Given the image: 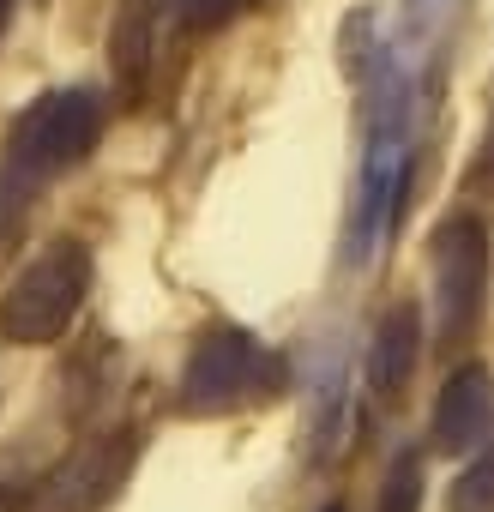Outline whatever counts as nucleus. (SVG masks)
Here are the masks:
<instances>
[{
	"instance_id": "obj_13",
	"label": "nucleus",
	"mask_w": 494,
	"mask_h": 512,
	"mask_svg": "<svg viewBox=\"0 0 494 512\" xmlns=\"http://www.w3.org/2000/svg\"><path fill=\"white\" fill-rule=\"evenodd\" d=\"M482 181L494 187V139H488V157H482Z\"/></svg>"
},
{
	"instance_id": "obj_2",
	"label": "nucleus",
	"mask_w": 494,
	"mask_h": 512,
	"mask_svg": "<svg viewBox=\"0 0 494 512\" xmlns=\"http://www.w3.org/2000/svg\"><path fill=\"white\" fill-rule=\"evenodd\" d=\"M91 296V253L85 241H49L37 260L0 296V338L19 350H49L67 338Z\"/></svg>"
},
{
	"instance_id": "obj_7",
	"label": "nucleus",
	"mask_w": 494,
	"mask_h": 512,
	"mask_svg": "<svg viewBox=\"0 0 494 512\" xmlns=\"http://www.w3.org/2000/svg\"><path fill=\"white\" fill-rule=\"evenodd\" d=\"M488 434H494V374L482 362H464V368L446 374V386L434 398L428 440L440 452H476Z\"/></svg>"
},
{
	"instance_id": "obj_3",
	"label": "nucleus",
	"mask_w": 494,
	"mask_h": 512,
	"mask_svg": "<svg viewBox=\"0 0 494 512\" xmlns=\"http://www.w3.org/2000/svg\"><path fill=\"white\" fill-rule=\"evenodd\" d=\"M290 380L284 356H272L254 332L241 326H211L193 338V356L181 368V410L187 416H229L254 398H278Z\"/></svg>"
},
{
	"instance_id": "obj_12",
	"label": "nucleus",
	"mask_w": 494,
	"mask_h": 512,
	"mask_svg": "<svg viewBox=\"0 0 494 512\" xmlns=\"http://www.w3.org/2000/svg\"><path fill=\"white\" fill-rule=\"evenodd\" d=\"M235 7H241V0H169V13H175L187 31H217Z\"/></svg>"
},
{
	"instance_id": "obj_5",
	"label": "nucleus",
	"mask_w": 494,
	"mask_h": 512,
	"mask_svg": "<svg viewBox=\"0 0 494 512\" xmlns=\"http://www.w3.org/2000/svg\"><path fill=\"white\" fill-rule=\"evenodd\" d=\"M103 127H109V109H103L97 91H85V85H73V91H43V97L7 127V157H13L19 175L49 181V175L79 169V163L97 151Z\"/></svg>"
},
{
	"instance_id": "obj_6",
	"label": "nucleus",
	"mask_w": 494,
	"mask_h": 512,
	"mask_svg": "<svg viewBox=\"0 0 494 512\" xmlns=\"http://www.w3.org/2000/svg\"><path fill=\"white\" fill-rule=\"evenodd\" d=\"M133 464H139V434H133V428H115V434L85 440V446L49 476L43 512H103V506L127 488Z\"/></svg>"
},
{
	"instance_id": "obj_1",
	"label": "nucleus",
	"mask_w": 494,
	"mask_h": 512,
	"mask_svg": "<svg viewBox=\"0 0 494 512\" xmlns=\"http://www.w3.org/2000/svg\"><path fill=\"white\" fill-rule=\"evenodd\" d=\"M404 193H410V79L398 61H380L368 85V145L350 211V260H374L386 223L404 211Z\"/></svg>"
},
{
	"instance_id": "obj_10",
	"label": "nucleus",
	"mask_w": 494,
	"mask_h": 512,
	"mask_svg": "<svg viewBox=\"0 0 494 512\" xmlns=\"http://www.w3.org/2000/svg\"><path fill=\"white\" fill-rule=\"evenodd\" d=\"M446 512H494V446H482V452L452 476Z\"/></svg>"
},
{
	"instance_id": "obj_9",
	"label": "nucleus",
	"mask_w": 494,
	"mask_h": 512,
	"mask_svg": "<svg viewBox=\"0 0 494 512\" xmlns=\"http://www.w3.org/2000/svg\"><path fill=\"white\" fill-rule=\"evenodd\" d=\"M151 49H157V31H151V0H127V13L115 19L109 31V61H115V79L127 97L145 91V73H151Z\"/></svg>"
},
{
	"instance_id": "obj_14",
	"label": "nucleus",
	"mask_w": 494,
	"mask_h": 512,
	"mask_svg": "<svg viewBox=\"0 0 494 512\" xmlns=\"http://www.w3.org/2000/svg\"><path fill=\"white\" fill-rule=\"evenodd\" d=\"M7 13H13V0H0V25H7Z\"/></svg>"
},
{
	"instance_id": "obj_8",
	"label": "nucleus",
	"mask_w": 494,
	"mask_h": 512,
	"mask_svg": "<svg viewBox=\"0 0 494 512\" xmlns=\"http://www.w3.org/2000/svg\"><path fill=\"white\" fill-rule=\"evenodd\" d=\"M416 362H422V308L416 302H392L368 338V392L380 404L404 398V386L416 380Z\"/></svg>"
},
{
	"instance_id": "obj_15",
	"label": "nucleus",
	"mask_w": 494,
	"mask_h": 512,
	"mask_svg": "<svg viewBox=\"0 0 494 512\" xmlns=\"http://www.w3.org/2000/svg\"><path fill=\"white\" fill-rule=\"evenodd\" d=\"M332 512H338V506H332Z\"/></svg>"
},
{
	"instance_id": "obj_11",
	"label": "nucleus",
	"mask_w": 494,
	"mask_h": 512,
	"mask_svg": "<svg viewBox=\"0 0 494 512\" xmlns=\"http://www.w3.org/2000/svg\"><path fill=\"white\" fill-rule=\"evenodd\" d=\"M380 512H422V458L398 452L380 482Z\"/></svg>"
},
{
	"instance_id": "obj_4",
	"label": "nucleus",
	"mask_w": 494,
	"mask_h": 512,
	"mask_svg": "<svg viewBox=\"0 0 494 512\" xmlns=\"http://www.w3.org/2000/svg\"><path fill=\"white\" fill-rule=\"evenodd\" d=\"M428 272H434V326L440 344H464L488 314V278H494V247L488 223L476 211H452L428 235Z\"/></svg>"
}]
</instances>
